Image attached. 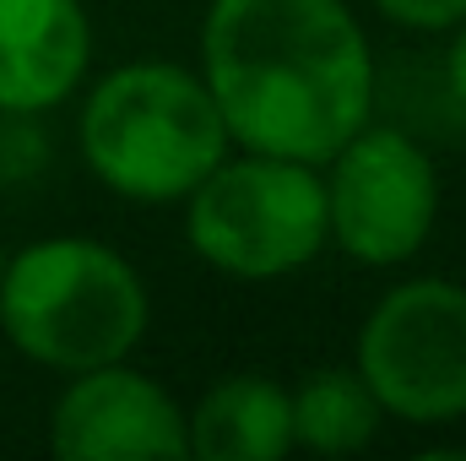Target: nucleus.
I'll return each mask as SVG.
<instances>
[{
  "mask_svg": "<svg viewBox=\"0 0 466 461\" xmlns=\"http://www.w3.org/2000/svg\"><path fill=\"white\" fill-rule=\"evenodd\" d=\"M201 82L238 152L320 169L374 119V49L348 0H212Z\"/></svg>",
  "mask_w": 466,
  "mask_h": 461,
  "instance_id": "1",
  "label": "nucleus"
},
{
  "mask_svg": "<svg viewBox=\"0 0 466 461\" xmlns=\"http://www.w3.org/2000/svg\"><path fill=\"white\" fill-rule=\"evenodd\" d=\"M228 147L201 71L179 60H125L76 115V152L87 174L136 207L185 201L228 158Z\"/></svg>",
  "mask_w": 466,
  "mask_h": 461,
  "instance_id": "2",
  "label": "nucleus"
},
{
  "mask_svg": "<svg viewBox=\"0 0 466 461\" xmlns=\"http://www.w3.org/2000/svg\"><path fill=\"white\" fill-rule=\"evenodd\" d=\"M152 321L141 271L87 233L33 239L0 271V337L27 364L82 374L130 358Z\"/></svg>",
  "mask_w": 466,
  "mask_h": 461,
  "instance_id": "3",
  "label": "nucleus"
},
{
  "mask_svg": "<svg viewBox=\"0 0 466 461\" xmlns=\"http://www.w3.org/2000/svg\"><path fill=\"white\" fill-rule=\"evenodd\" d=\"M190 250L233 282H277L326 250V185L315 163L244 152L185 196Z\"/></svg>",
  "mask_w": 466,
  "mask_h": 461,
  "instance_id": "4",
  "label": "nucleus"
},
{
  "mask_svg": "<svg viewBox=\"0 0 466 461\" xmlns=\"http://www.w3.org/2000/svg\"><path fill=\"white\" fill-rule=\"evenodd\" d=\"M352 369L380 413L407 429H451L466 418V282L407 277L363 315Z\"/></svg>",
  "mask_w": 466,
  "mask_h": 461,
  "instance_id": "5",
  "label": "nucleus"
},
{
  "mask_svg": "<svg viewBox=\"0 0 466 461\" xmlns=\"http://www.w3.org/2000/svg\"><path fill=\"white\" fill-rule=\"evenodd\" d=\"M326 244L348 261L390 271L407 266L440 223V169L396 125H358L320 163Z\"/></svg>",
  "mask_w": 466,
  "mask_h": 461,
  "instance_id": "6",
  "label": "nucleus"
},
{
  "mask_svg": "<svg viewBox=\"0 0 466 461\" xmlns=\"http://www.w3.org/2000/svg\"><path fill=\"white\" fill-rule=\"evenodd\" d=\"M49 451L66 461L185 456V407L130 358L71 374L49 413Z\"/></svg>",
  "mask_w": 466,
  "mask_h": 461,
  "instance_id": "7",
  "label": "nucleus"
},
{
  "mask_svg": "<svg viewBox=\"0 0 466 461\" xmlns=\"http://www.w3.org/2000/svg\"><path fill=\"white\" fill-rule=\"evenodd\" d=\"M93 66L82 0H0V115L60 109Z\"/></svg>",
  "mask_w": 466,
  "mask_h": 461,
  "instance_id": "8",
  "label": "nucleus"
},
{
  "mask_svg": "<svg viewBox=\"0 0 466 461\" xmlns=\"http://www.w3.org/2000/svg\"><path fill=\"white\" fill-rule=\"evenodd\" d=\"M293 451V402L271 374H223L185 413V456L282 461Z\"/></svg>",
  "mask_w": 466,
  "mask_h": 461,
  "instance_id": "9",
  "label": "nucleus"
},
{
  "mask_svg": "<svg viewBox=\"0 0 466 461\" xmlns=\"http://www.w3.org/2000/svg\"><path fill=\"white\" fill-rule=\"evenodd\" d=\"M288 402H293V451H309V456H352L374 446L385 424L374 391L352 364L309 369L299 391H288Z\"/></svg>",
  "mask_w": 466,
  "mask_h": 461,
  "instance_id": "10",
  "label": "nucleus"
},
{
  "mask_svg": "<svg viewBox=\"0 0 466 461\" xmlns=\"http://www.w3.org/2000/svg\"><path fill=\"white\" fill-rule=\"evenodd\" d=\"M369 5L407 33H451L466 22V0H369Z\"/></svg>",
  "mask_w": 466,
  "mask_h": 461,
  "instance_id": "11",
  "label": "nucleus"
},
{
  "mask_svg": "<svg viewBox=\"0 0 466 461\" xmlns=\"http://www.w3.org/2000/svg\"><path fill=\"white\" fill-rule=\"evenodd\" d=\"M445 82H451V98L461 104V115H466V22L451 33V49H445Z\"/></svg>",
  "mask_w": 466,
  "mask_h": 461,
  "instance_id": "12",
  "label": "nucleus"
},
{
  "mask_svg": "<svg viewBox=\"0 0 466 461\" xmlns=\"http://www.w3.org/2000/svg\"><path fill=\"white\" fill-rule=\"evenodd\" d=\"M0 271H5V250H0Z\"/></svg>",
  "mask_w": 466,
  "mask_h": 461,
  "instance_id": "13",
  "label": "nucleus"
}]
</instances>
